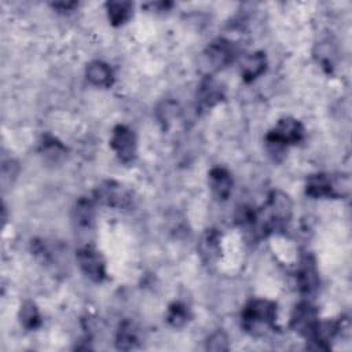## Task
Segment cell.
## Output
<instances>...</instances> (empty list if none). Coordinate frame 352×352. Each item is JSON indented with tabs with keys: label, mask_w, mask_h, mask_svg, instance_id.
Segmentation results:
<instances>
[{
	"label": "cell",
	"mask_w": 352,
	"mask_h": 352,
	"mask_svg": "<svg viewBox=\"0 0 352 352\" xmlns=\"http://www.w3.org/2000/svg\"><path fill=\"white\" fill-rule=\"evenodd\" d=\"M293 216V201L287 194L279 190L270 192L261 209L256 210L253 231L260 236H267L282 231L289 224Z\"/></svg>",
	"instance_id": "1"
},
{
	"label": "cell",
	"mask_w": 352,
	"mask_h": 352,
	"mask_svg": "<svg viewBox=\"0 0 352 352\" xmlns=\"http://www.w3.org/2000/svg\"><path fill=\"white\" fill-rule=\"evenodd\" d=\"M241 326L252 336L276 329V304L267 298L250 300L241 312Z\"/></svg>",
	"instance_id": "2"
},
{
	"label": "cell",
	"mask_w": 352,
	"mask_h": 352,
	"mask_svg": "<svg viewBox=\"0 0 352 352\" xmlns=\"http://www.w3.org/2000/svg\"><path fill=\"white\" fill-rule=\"evenodd\" d=\"M305 129L302 124L293 117H283L278 120L275 126L265 135V144L271 155L275 158L283 155L289 146L302 142Z\"/></svg>",
	"instance_id": "3"
},
{
	"label": "cell",
	"mask_w": 352,
	"mask_h": 352,
	"mask_svg": "<svg viewBox=\"0 0 352 352\" xmlns=\"http://www.w3.org/2000/svg\"><path fill=\"white\" fill-rule=\"evenodd\" d=\"M351 192V179L348 175L314 173L307 177L305 194L311 198H345Z\"/></svg>",
	"instance_id": "4"
},
{
	"label": "cell",
	"mask_w": 352,
	"mask_h": 352,
	"mask_svg": "<svg viewBox=\"0 0 352 352\" xmlns=\"http://www.w3.org/2000/svg\"><path fill=\"white\" fill-rule=\"evenodd\" d=\"M238 55L236 45L223 37L213 40L202 52V63L208 73L219 72L230 66Z\"/></svg>",
	"instance_id": "5"
},
{
	"label": "cell",
	"mask_w": 352,
	"mask_h": 352,
	"mask_svg": "<svg viewBox=\"0 0 352 352\" xmlns=\"http://www.w3.org/2000/svg\"><path fill=\"white\" fill-rule=\"evenodd\" d=\"M94 198L96 204L120 210L129 208L133 202L132 191L114 180H106L100 183L94 192Z\"/></svg>",
	"instance_id": "6"
},
{
	"label": "cell",
	"mask_w": 352,
	"mask_h": 352,
	"mask_svg": "<svg viewBox=\"0 0 352 352\" xmlns=\"http://www.w3.org/2000/svg\"><path fill=\"white\" fill-rule=\"evenodd\" d=\"M110 147L122 164L133 162L138 153V139L133 129L124 124L116 125L110 136Z\"/></svg>",
	"instance_id": "7"
},
{
	"label": "cell",
	"mask_w": 352,
	"mask_h": 352,
	"mask_svg": "<svg viewBox=\"0 0 352 352\" xmlns=\"http://www.w3.org/2000/svg\"><path fill=\"white\" fill-rule=\"evenodd\" d=\"M80 270L92 282H103L106 279V261L102 253L92 245H85L76 252Z\"/></svg>",
	"instance_id": "8"
},
{
	"label": "cell",
	"mask_w": 352,
	"mask_h": 352,
	"mask_svg": "<svg viewBox=\"0 0 352 352\" xmlns=\"http://www.w3.org/2000/svg\"><path fill=\"white\" fill-rule=\"evenodd\" d=\"M319 322V312L315 305L309 301L298 302L290 316V327L293 331L298 333L302 337H308V334L314 330L316 323Z\"/></svg>",
	"instance_id": "9"
},
{
	"label": "cell",
	"mask_w": 352,
	"mask_h": 352,
	"mask_svg": "<svg viewBox=\"0 0 352 352\" xmlns=\"http://www.w3.org/2000/svg\"><path fill=\"white\" fill-rule=\"evenodd\" d=\"M224 88L210 74H206L197 91V106L199 110H209L224 100Z\"/></svg>",
	"instance_id": "10"
},
{
	"label": "cell",
	"mask_w": 352,
	"mask_h": 352,
	"mask_svg": "<svg viewBox=\"0 0 352 352\" xmlns=\"http://www.w3.org/2000/svg\"><path fill=\"white\" fill-rule=\"evenodd\" d=\"M297 285L300 292L304 294H311L318 289L319 272L312 254H305L301 257L297 268Z\"/></svg>",
	"instance_id": "11"
},
{
	"label": "cell",
	"mask_w": 352,
	"mask_h": 352,
	"mask_svg": "<svg viewBox=\"0 0 352 352\" xmlns=\"http://www.w3.org/2000/svg\"><path fill=\"white\" fill-rule=\"evenodd\" d=\"M198 253L205 264H213L221 256V234L214 230H206L198 242Z\"/></svg>",
	"instance_id": "12"
},
{
	"label": "cell",
	"mask_w": 352,
	"mask_h": 352,
	"mask_svg": "<svg viewBox=\"0 0 352 352\" xmlns=\"http://www.w3.org/2000/svg\"><path fill=\"white\" fill-rule=\"evenodd\" d=\"M208 176H209L208 177L209 187H210L214 198L219 201H226L232 191L231 173L226 168L216 166L209 170Z\"/></svg>",
	"instance_id": "13"
},
{
	"label": "cell",
	"mask_w": 352,
	"mask_h": 352,
	"mask_svg": "<svg viewBox=\"0 0 352 352\" xmlns=\"http://www.w3.org/2000/svg\"><path fill=\"white\" fill-rule=\"evenodd\" d=\"M87 80L98 88H109L114 82V73L111 67L102 60H92L85 69Z\"/></svg>",
	"instance_id": "14"
},
{
	"label": "cell",
	"mask_w": 352,
	"mask_h": 352,
	"mask_svg": "<svg viewBox=\"0 0 352 352\" xmlns=\"http://www.w3.org/2000/svg\"><path fill=\"white\" fill-rule=\"evenodd\" d=\"M267 69V56L263 51L248 55L241 65V77L245 82H252L260 77Z\"/></svg>",
	"instance_id": "15"
},
{
	"label": "cell",
	"mask_w": 352,
	"mask_h": 352,
	"mask_svg": "<svg viewBox=\"0 0 352 352\" xmlns=\"http://www.w3.org/2000/svg\"><path fill=\"white\" fill-rule=\"evenodd\" d=\"M96 217V201L95 198L81 197L76 201L73 208V219L77 226L89 228L94 226Z\"/></svg>",
	"instance_id": "16"
},
{
	"label": "cell",
	"mask_w": 352,
	"mask_h": 352,
	"mask_svg": "<svg viewBox=\"0 0 352 352\" xmlns=\"http://www.w3.org/2000/svg\"><path fill=\"white\" fill-rule=\"evenodd\" d=\"M139 344V333L136 326L131 320H124L120 323L116 334V346L121 351L135 349Z\"/></svg>",
	"instance_id": "17"
},
{
	"label": "cell",
	"mask_w": 352,
	"mask_h": 352,
	"mask_svg": "<svg viewBox=\"0 0 352 352\" xmlns=\"http://www.w3.org/2000/svg\"><path fill=\"white\" fill-rule=\"evenodd\" d=\"M106 11L109 21L113 26H121L126 23L133 12V4L124 0H113L106 3Z\"/></svg>",
	"instance_id": "18"
},
{
	"label": "cell",
	"mask_w": 352,
	"mask_h": 352,
	"mask_svg": "<svg viewBox=\"0 0 352 352\" xmlns=\"http://www.w3.org/2000/svg\"><path fill=\"white\" fill-rule=\"evenodd\" d=\"M38 151L44 157L45 161L59 162L60 160H63L66 157L67 148L56 138H54L51 135H44L40 142Z\"/></svg>",
	"instance_id": "19"
},
{
	"label": "cell",
	"mask_w": 352,
	"mask_h": 352,
	"mask_svg": "<svg viewBox=\"0 0 352 352\" xmlns=\"http://www.w3.org/2000/svg\"><path fill=\"white\" fill-rule=\"evenodd\" d=\"M18 319L21 326L26 330H36L41 326V315L33 301L22 302L18 312Z\"/></svg>",
	"instance_id": "20"
},
{
	"label": "cell",
	"mask_w": 352,
	"mask_h": 352,
	"mask_svg": "<svg viewBox=\"0 0 352 352\" xmlns=\"http://www.w3.org/2000/svg\"><path fill=\"white\" fill-rule=\"evenodd\" d=\"M166 322L175 327V329H180L183 326H186L190 319H191V312L188 309V307L182 302V301H175L168 307L166 315H165Z\"/></svg>",
	"instance_id": "21"
},
{
	"label": "cell",
	"mask_w": 352,
	"mask_h": 352,
	"mask_svg": "<svg viewBox=\"0 0 352 352\" xmlns=\"http://www.w3.org/2000/svg\"><path fill=\"white\" fill-rule=\"evenodd\" d=\"M206 349L212 352H221V351H228L230 349V340L227 334L221 330L214 331L210 334L206 340Z\"/></svg>",
	"instance_id": "22"
},
{
	"label": "cell",
	"mask_w": 352,
	"mask_h": 352,
	"mask_svg": "<svg viewBox=\"0 0 352 352\" xmlns=\"http://www.w3.org/2000/svg\"><path fill=\"white\" fill-rule=\"evenodd\" d=\"M76 6H77V3H74V1H69V3H54V4H52L54 8H58V10H60V11H72Z\"/></svg>",
	"instance_id": "23"
}]
</instances>
